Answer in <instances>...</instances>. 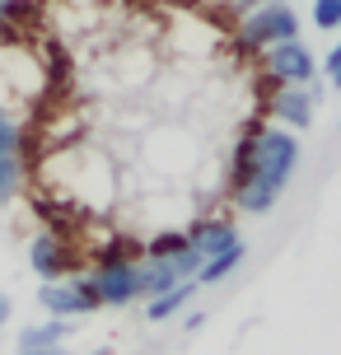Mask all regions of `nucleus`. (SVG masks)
Masks as SVG:
<instances>
[{
	"instance_id": "f257e3e1",
	"label": "nucleus",
	"mask_w": 341,
	"mask_h": 355,
	"mask_svg": "<svg viewBox=\"0 0 341 355\" xmlns=\"http://www.w3.org/2000/svg\"><path fill=\"white\" fill-rule=\"evenodd\" d=\"M299 168V136L286 126H252V168L234 187V206L243 215H267Z\"/></svg>"
},
{
	"instance_id": "f03ea898",
	"label": "nucleus",
	"mask_w": 341,
	"mask_h": 355,
	"mask_svg": "<svg viewBox=\"0 0 341 355\" xmlns=\"http://www.w3.org/2000/svg\"><path fill=\"white\" fill-rule=\"evenodd\" d=\"M286 37H299V15L286 0H262L257 10L238 19V42L248 52H267L271 42H286Z\"/></svg>"
},
{
	"instance_id": "7ed1b4c3",
	"label": "nucleus",
	"mask_w": 341,
	"mask_h": 355,
	"mask_svg": "<svg viewBox=\"0 0 341 355\" xmlns=\"http://www.w3.org/2000/svg\"><path fill=\"white\" fill-rule=\"evenodd\" d=\"M262 71L271 75V85H308V80H318V61L308 52V42L299 37H286V42H271L267 52H262Z\"/></svg>"
},
{
	"instance_id": "20e7f679",
	"label": "nucleus",
	"mask_w": 341,
	"mask_h": 355,
	"mask_svg": "<svg viewBox=\"0 0 341 355\" xmlns=\"http://www.w3.org/2000/svg\"><path fill=\"white\" fill-rule=\"evenodd\" d=\"M318 103H323V85H318V80H308V85L276 89V94H271V103H267V112L286 126V131H308Z\"/></svg>"
},
{
	"instance_id": "39448f33",
	"label": "nucleus",
	"mask_w": 341,
	"mask_h": 355,
	"mask_svg": "<svg viewBox=\"0 0 341 355\" xmlns=\"http://www.w3.org/2000/svg\"><path fill=\"white\" fill-rule=\"evenodd\" d=\"M94 290H98V304H112V309H126L131 300H141V276H136V262L131 257H117V262H98L89 271Z\"/></svg>"
},
{
	"instance_id": "423d86ee",
	"label": "nucleus",
	"mask_w": 341,
	"mask_h": 355,
	"mask_svg": "<svg viewBox=\"0 0 341 355\" xmlns=\"http://www.w3.org/2000/svg\"><path fill=\"white\" fill-rule=\"evenodd\" d=\"M182 239L197 248V257L206 262V257H220V252H229L234 243H243L238 239V230H234L229 220H220V215H206V220H192L187 230H182Z\"/></svg>"
},
{
	"instance_id": "0eeeda50",
	"label": "nucleus",
	"mask_w": 341,
	"mask_h": 355,
	"mask_svg": "<svg viewBox=\"0 0 341 355\" xmlns=\"http://www.w3.org/2000/svg\"><path fill=\"white\" fill-rule=\"evenodd\" d=\"M28 266H33V276H42V281H66L71 248H66L56 234H37L33 243H28Z\"/></svg>"
},
{
	"instance_id": "6e6552de",
	"label": "nucleus",
	"mask_w": 341,
	"mask_h": 355,
	"mask_svg": "<svg viewBox=\"0 0 341 355\" xmlns=\"http://www.w3.org/2000/svg\"><path fill=\"white\" fill-rule=\"evenodd\" d=\"M37 304L47 309V318H85L89 309H85V300H80V290H75L71 281H42V290H37Z\"/></svg>"
},
{
	"instance_id": "1a4fd4ad",
	"label": "nucleus",
	"mask_w": 341,
	"mask_h": 355,
	"mask_svg": "<svg viewBox=\"0 0 341 355\" xmlns=\"http://www.w3.org/2000/svg\"><path fill=\"white\" fill-rule=\"evenodd\" d=\"M66 337H71V322L47 318V322H37V327H24L19 332V351H56Z\"/></svg>"
},
{
	"instance_id": "9d476101",
	"label": "nucleus",
	"mask_w": 341,
	"mask_h": 355,
	"mask_svg": "<svg viewBox=\"0 0 341 355\" xmlns=\"http://www.w3.org/2000/svg\"><path fill=\"white\" fill-rule=\"evenodd\" d=\"M197 295V281H178L173 290H164V295H155V300L145 304V318L150 322H168L173 313H182L187 309V300Z\"/></svg>"
},
{
	"instance_id": "9b49d317",
	"label": "nucleus",
	"mask_w": 341,
	"mask_h": 355,
	"mask_svg": "<svg viewBox=\"0 0 341 355\" xmlns=\"http://www.w3.org/2000/svg\"><path fill=\"white\" fill-rule=\"evenodd\" d=\"M136 276H141V300H155V295H164V290H173V285H178L173 266H168V262H155V257L136 262Z\"/></svg>"
},
{
	"instance_id": "f8f14e48",
	"label": "nucleus",
	"mask_w": 341,
	"mask_h": 355,
	"mask_svg": "<svg viewBox=\"0 0 341 355\" xmlns=\"http://www.w3.org/2000/svg\"><path fill=\"white\" fill-rule=\"evenodd\" d=\"M243 257H248V248H243V243H234V248L220 252V257H206V262H201V271H197V285H220L225 276H234V271H238V262H243Z\"/></svg>"
},
{
	"instance_id": "ddd939ff",
	"label": "nucleus",
	"mask_w": 341,
	"mask_h": 355,
	"mask_svg": "<svg viewBox=\"0 0 341 355\" xmlns=\"http://www.w3.org/2000/svg\"><path fill=\"white\" fill-rule=\"evenodd\" d=\"M24 187V155H0V206L15 201Z\"/></svg>"
},
{
	"instance_id": "4468645a",
	"label": "nucleus",
	"mask_w": 341,
	"mask_h": 355,
	"mask_svg": "<svg viewBox=\"0 0 341 355\" xmlns=\"http://www.w3.org/2000/svg\"><path fill=\"white\" fill-rule=\"evenodd\" d=\"M187 248V239H182V230H159L150 243H145V257H155V262H168V257H178V252Z\"/></svg>"
},
{
	"instance_id": "2eb2a0df",
	"label": "nucleus",
	"mask_w": 341,
	"mask_h": 355,
	"mask_svg": "<svg viewBox=\"0 0 341 355\" xmlns=\"http://www.w3.org/2000/svg\"><path fill=\"white\" fill-rule=\"evenodd\" d=\"M308 15H313V28H323V33H341V0H313V5H308Z\"/></svg>"
},
{
	"instance_id": "dca6fc26",
	"label": "nucleus",
	"mask_w": 341,
	"mask_h": 355,
	"mask_svg": "<svg viewBox=\"0 0 341 355\" xmlns=\"http://www.w3.org/2000/svg\"><path fill=\"white\" fill-rule=\"evenodd\" d=\"M0 155H24V126L15 112H0Z\"/></svg>"
},
{
	"instance_id": "f3484780",
	"label": "nucleus",
	"mask_w": 341,
	"mask_h": 355,
	"mask_svg": "<svg viewBox=\"0 0 341 355\" xmlns=\"http://www.w3.org/2000/svg\"><path fill=\"white\" fill-rule=\"evenodd\" d=\"M323 75H327V85L332 89H341V37L327 47V56H323Z\"/></svg>"
},
{
	"instance_id": "a211bd4d",
	"label": "nucleus",
	"mask_w": 341,
	"mask_h": 355,
	"mask_svg": "<svg viewBox=\"0 0 341 355\" xmlns=\"http://www.w3.org/2000/svg\"><path fill=\"white\" fill-rule=\"evenodd\" d=\"M71 285L80 290V300H85V309H89V313H94V309H103V304H98V290H94L89 276H71Z\"/></svg>"
},
{
	"instance_id": "6ab92c4d",
	"label": "nucleus",
	"mask_w": 341,
	"mask_h": 355,
	"mask_svg": "<svg viewBox=\"0 0 341 355\" xmlns=\"http://www.w3.org/2000/svg\"><path fill=\"white\" fill-rule=\"evenodd\" d=\"M5 322H10V300L0 295V327H5Z\"/></svg>"
},
{
	"instance_id": "aec40b11",
	"label": "nucleus",
	"mask_w": 341,
	"mask_h": 355,
	"mask_svg": "<svg viewBox=\"0 0 341 355\" xmlns=\"http://www.w3.org/2000/svg\"><path fill=\"white\" fill-rule=\"evenodd\" d=\"M19 355H66V351H61V346H56V351H19Z\"/></svg>"
},
{
	"instance_id": "412c9836",
	"label": "nucleus",
	"mask_w": 341,
	"mask_h": 355,
	"mask_svg": "<svg viewBox=\"0 0 341 355\" xmlns=\"http://www.w3.org/2000/svg\"><path fill=\"white\" fill-rule=\"evenodd\" d=\"M5 19H10V0H0V24H5Z\"/></svg>"
}]
</instances>
